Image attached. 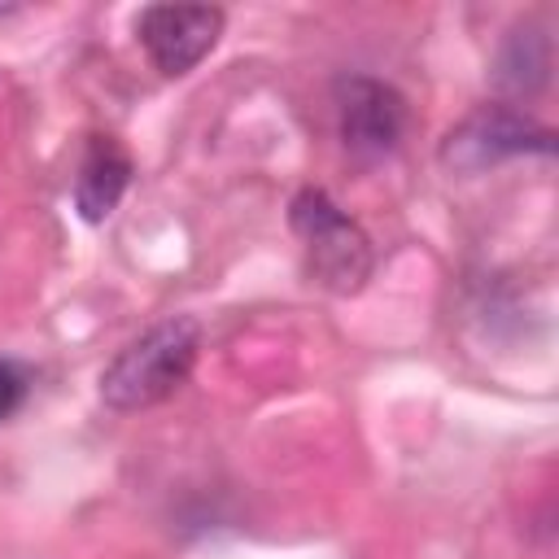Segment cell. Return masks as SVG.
<instances>
[{
    "instance_id": "cell-1",
    "label": "cell",
    "mask_w": 559,
    "mask_h": 559,
    "mask_svg": "<svg viewBox=\"0 0 559 559\" xmlns=\"http://www.w3.org/2000/svg\"><path fill=\"white\" fill-rule=\"evenodd\" d=\"M201 349V323L188 314H170L127 341L100 371V397L114 411H144L166 402L192 371Z\"/></svg>"
},
{
    "instance_id": "cell-2",
    "label": "cell",
    "mask_w": 559,
    "mask_h": 559,
    "mask_svg": "<svg viewBox=\"0 0 559 559\" xmlns=\"http://www.w3.org/2000/svg\"><path fill=\"white\" fill-rule=\"evenodd\" d=\"M288 223H293V231L306 245L310 275L328 293L349 297V293H358L371 280L376 253H371L367 231L323 188H301L293 197V205H288Z\"/></svg>"
},
{
    "instance_id": "cell-3",
    "label": "cell",
    "mask_w": 559,
    "mask_h": 559,
    "mask_svg": "<svg viewBox=\"0 0 559 559\" xmlns=\"http://www.w3.org/2000/svg\"><path fill=\"white\" fill-rule=\"evenodd\" d=\"M550 148H555V131L542 127L537 118H528L511 105H480L445 131L437 157L450 175H480L507 157L550 153Z\"/></svg>"
},
{
    "instance_id": "cell-4",
    "label": "cell",
    "mask_w": 559,
    "mask_h": 559,
    "mask_svg": "<svg viewBox=\"0 0 559 559\" xmlns=\"http://www.w3.org/2000/svg\"><path fill=\"white\" fill-rule=\"evenodd\" d=\"M336 127L349 157L380 162L397 148L406 131V100L397 87L371 74H345L336 79Z\"/></svg>"
},
{
    "instance_id": "cell-5",
    "label": "cell",
    "mask_w": 559,
    "mask_h": 559,
    "mask_svg": "<svg viewBox=\"0 0 559 559\" xmlns=\"http://www.w3.org/2000/svg\"><path fill=\"white\" fill-rule=\"evenodd\" d=\"M223 22L227 13L214 4H148L135 17V35L166 79H183L201 66V57H210L223 35Z\"/></svg>"
},
{
    "instance_id": "cell-6",
    "label": "cell",
    "mask_w": 559,
    "mask_h": 559,
    "mask_svg": "<svg viewBox=\"0 0 559 559\" xmlns=\"http://www.w3.org/2000/svg\"><path fill=\"white\" fill-rule=\"evenodd\" d=\"M131 183V157L114 135H92L74 175V210L83 223H105Z\"/></svg>"
},
{
    "instance_id": "cell-7",
    "label": "cell",
    "mask_w": 559,
    "mask_h": 559,
    "mask_svg": "<svg viewBox=\"0 0 559 559\" xmlns=\"http://www.w3.org/2000/svg\"><path fill=\"white\" fill-rule=\"evenodd\" d=\"M546 70H550V44L537 31H515L507 39V48H502V61H498L502 87H511V92H537L546 83Z\"/></svg>"
},
{
    "instance_id": "cell-8",
    "label": "cell",
    "mask_w": 559,
    "mask_h": 559,
    "mask_svg": "<svg viewBox=\"0 0 559 559\" xmlns=\"http://www.w3.org/2000/svg\"><path fill=\"white\" fill-rule=\"evenodd\" d=\"M26 389H31L26 367H22V362H13V358H0V419H9V415L22 406Z\"/></svg>"
}]
</instances>
